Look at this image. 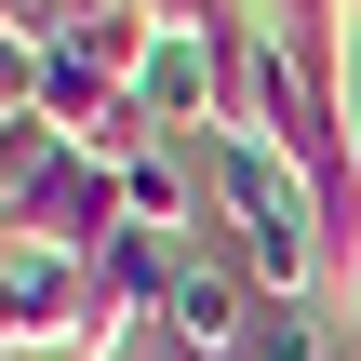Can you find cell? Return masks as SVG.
<instances>
[{"label":"cell","instance_id":"6da1fadb","mask_svg":"<svg viewBox=\"0 0 361 361\" xmlns=\"http://www.w3.org/2000/svg\"><path fill=\"white\" fill-rule=\"evenodd\" d=\"M80 295H94V268L0 241V361H80Z\"/></svg>","mask_w":361,"mask_h":361},{"label":"cell","instance_id":"5b68a950","mask_svg":"<svg viewBox=\"0 0 361 361\" xmlns=\"http://www.w3.org/2000/svg\"><path fill=\"white\" fill-rule=\"evenodd\" d=\"M94 27V0H0V40H27V54H67Z\"/></svg>","mask_w":361,"mask_h":361},{"label":"cell","instance_id":"3957f363","mask_svg":"<svg viewBox=\"0 0 361 361\" xmlns=\"http://www.w3.org/2000/svg\"><path fill=\"white\" fill-rule=\"evenodd\" d=\"M255 27L281 40V67H295L308 94H348V27H361V0H255Z\"/></svg>","mask_w":361,"mask_h":361},{"label":"cell","instance_id":"7a4b0ae2","mask_svg":"<svg viewBox=\"0 0 361 361\" xmlns=\"http://www.w3.org/2000/svg\"><path fill=\"white\" fill-rule=\"evenodd\" d=\"M188 361H255V335H268V295H255V268L214 241V255H188L174 268V322H161Z\"/></svg>","mask_w":361,"mask_h":361},{"label":"cell","instance_id":"8992f818","mask_svg":"<svg viewBox=\"0 0 361 361\" xmlns=\"http://www.w3.org/2000/svg\"><path fill=\"white\" fill-rule=\"evenodd\" d=\"M13 121H40V54H27V40H0V134H13Z\"/></svg>","mask_w":361,"mask_h":361},{"label":"cell","instance_id":"277c9868","mask_svg":"<svg viewBox=\"0 0 361 361\" xmlns=\"http://www.w3.org/2000/svg\"><path fill=\"white\" fill-rule=\"evenodd\" d=\"M121 214H134L147 241L201 228V214H214V201H201V147H147V161H121Z\"/></svg>","mask_w":361,"mask_h":361}]
</instances>
